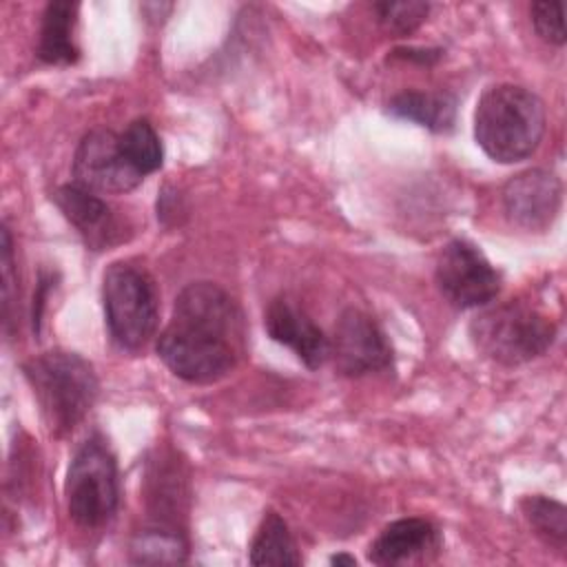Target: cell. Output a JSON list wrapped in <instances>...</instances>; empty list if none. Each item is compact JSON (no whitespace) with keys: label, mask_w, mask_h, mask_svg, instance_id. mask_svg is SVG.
I'll return each instance as SVG.
<instances>
[{"label":"cell","mask_w":567,"mask_h":567,"mask_svg":"<svg viewBox=\"0 0 567 567\" xmlns=\"http://www.w3.org/2000/svg\"><path fill=\"white\" fill-rule=\"evenodd\" d=\"M102 306L111 339L122 350H140L155 334L159 301L151 275L128 261H115L102 279Z\"/></svg>","instance_id":"obj_5"},{"label":"cell","mask_w":567,"mask_h":567,"mask_svg":"<svg viewBox=\"0 0 567 567\" xmlns=\"http://www.w3.org/2000/svg\"><path fill=\"white\" fill-rule=\"evenodd\" d=\"M374 13L377 20L383 24V29L405 35L412 33L425 18L430 11L427 2H374Z\"/></svg>","instance_id":"obj_20"},{"label":"cell","mask_w":567,"mask_h":567,"mask_svg":"<svg viewBox=\"0 0 567 567\" xmlns=\"http://www.w3.org/2000/svg\"><path fill=\"white\" fill-rule=\"evenodd\" d=\"M264 323L270 339L290 348L310 370L330 359V339L290 297H275L266 308Z\"/></svg>","instance_id":"obj_11"},{"label":"cell","mask_w":567,"mask_h":567,"mask_svg":"<svg viewBox=\"0 0 567 567\" xmlns=\"http://www.w3.org/2000/svg\"><path fill=\"white\" fill-rule=\"evenodd\" d=\"M244 315L213 281H193L175 299L168 326L157 337L164 365L188 383H215L241 359Z\"/></svg>","instance_id":"obj_1"},{"label":"cell","mask_w":567,"mask_h":567,"mask_svg":"<svg viewBox=\"0 0 567 567\" xmlns=\"http://www.w3.org/2000/svg\"><path fill=\"white\" fill-rule=\"evenodd\" d=\"M394 55L403 60H419L421 64H430L441 55V51L439 49H396Z\"/></svg>","instance_id":"obj_22"},{"label":"cell","mask_w":567,"mask_h":567,"mask_svg":"<svg viewBox=\"0 0 567 567\" xmlns=\"http://www.w3.org/2000/svg\"><path fill=\"white\" fill-rule=\"evenodd\" d=\"M120 148L131 168L142 177L155 173L164 162L159 135L148 120H133L124 133H120Z\"/></svg>","instance_id":"obj_18"},{"label":"cell","mask_w":567,"mask_h":567,"mask_svg":"<svg viewBox=\"0 0 567 567\" xmlns=\"http://www.w3.org/2000/svg\"><path fill=\"white\" fill-rule=\"evenodd\" d=\"M441 547L439 529L425 518H399L381 529L368 549L374 565H405L423 560Z\"/></svg>","instance_id":"obj_13"},{"label":"cell","mask_w":567,"mask_h":567,"mask_svg":"<svg viewBox=\"0 0 567 567\" xmlns=\"http://www.w3.org/2000/svg\"><path fill=\"white\" fill-rule=\"evenodd\" d=\"M78 4L69 0H51L40 20L38 58L47 64H73L80 58L75 44Z\"/></svg>","instance_id":"obj_14"},{"label":"cell","mask_w":567,"mask_h":567,"mask_svg":"<svg viewBox=\"0 0 567 567\" xmlns=\"http://www.w3.org/2000/svg\"><path fill=\"white\" fill-rule=\"evenodd\" d=\"M252 565H299L301 556L286 520L277 512H266L250 545Z\"/></svg>","instance_id":"obj_16"},{"label":"cell","mask_w":567,"mask_h":567,"mask_svg":"<svg viewBox=\"0 0 567 567\" xmlns=\"http://www.w3.org/2000/svg\"><path fill=\"white\" fill-rule=\"evenodd\" d=\"M330 357L341 374L363 377L392 365V346L370 315L348 308L337 319Z\"/></svg>","instance_id":"obj_8"},{"label":"cell","mask_w":567,"mask_h":567,"mask_svg":"<svg viewBox=\"0 0 567 567\" xmlns=\"http://www.w3.org/2000/svg\"><path fill=\"white\" fill-rule=\"evenodd\" d=\"M131 560L142 565H175L186 560V543L171 527H148L131 543Z\"/></svg>","instance_id":"obj_19"},{"label":"cell","mask_w":567,"mask_h":567,"mask_svg":"<svg viewBox=\"0 0 567 567\" xmlns=\"http://www.w3.org/2000/svg\"><path fill=\"white\" fill-rule=\"evenodd\" d=\"M69 516L86 529L102 527L117 509L120 481L117 463L106 441L91 436L84 441L69 465L64 481Z\"/></svg>","instance_id":"obj_6"},{"label":"cell","mask_w":567,"mask_h":567,"mask_svg":"<svg viewBox=\"0 0 567 567\" xmlns=\"http://www.w3.org/2000/svg\"><path fill=\"white\" fill-rule=\"evenodd\" d=\"M75 184L93 193H126L144 177L131 168L122 148L120 135L109 128L89 131L73 157Z\"/></svg>","instance_id":"obj_9"},{"label":"cell","mask_w":567,"mask_h":567,"mask_svg":"<svg viewBox=\"0 0 567 567\" xmlns=\"http://www.w3.org/2000/svg\"><path fill=\"white\" fill-rule=\"evenodd\" d=\"M523 516L527 518L534 534L551 549L565 556L567 547V509L563 503L547 496H525L520 501Z\"/></svg>","instance_id":"obj_17"},{"label":"cell","mask_w":567,"mask_h":567,"mask_svg":"<svg viewBox=\"0 0 567 567\" xmlns=\"http://www.w3.org/2000/svg\"><path fill=\"white\" fill-rule=\"evenodd\" d=\"M53 202L75 226L89 248L102 250L122 241V221L97 193L86 190L73 182L55 188Z\"/></svg>","instance_id":"obj_12"},{"label":"cell","mask_w":567,"mask_h":567,"mask_svg":"<svg viewBox=\"0 0 567 567\" xmlns=\"http://www.w3.org/2000/svg\"><path fill=\"white\" fill-rule=\"evenodd\" d=\"M434 279L441 295L456 308L487 306L501 290L498 270L465 239L445 244L436 259Z\"/></svg>","instance_id":"obj_7"},{"label":"cell","mask_w":567,"mask_h":567,"mask_svg":"<svg viewBox=\"0 0 567 567\" xmlns=\"http://www.w3.org/2000/svg\"><path fill=\"white\" fill-rule=\"evenodd\" d=\"M545 133V106L518 84H494L474 109V137L487 157L514 164L529 157Z\"/></svg>","instance_id":"obj_2"},{"label":"cell","mask_w":567,"mask_h":567,"mask_svg":"<svg viewBox=\"0 0 567 567\" xmlns=\"http://www.w3.org/2000/svg\"><path fill=\"white\" fill-rule=\"evenodd\" d=\"M22 372L33 390L44 423L53 434L71 432L97 396L93 365L66 350H49L24 361Z\"/></svg>","instance_id":"obj_3"},{"label":"cell","mask_w":567,"mask_h":567,"mask_svg":"<svg viewBox=\"0 0 567 567\" xmlns=\"http://www.w3.org/2000/svg\"><path fill=\"white\" fill-rule=\"evenodd\" d=\"M330 563L332 565H357L354 556H350V554H337V556L330 558Z\"/></svg>","instance_id":"obj_23"},{"label":"cell","mask_w":567,"mask_h":567,"mask_svg":"<svg viewBox=\"0 0 567 567\" xmlns=\"http://www.w3.org/2000/svg\"><path fill=\"white\" fill-rule=\"evenodd\" d=\"M470 337L483 357L512 368L545 354L556 339V326L538 308L512 299L478 312Z\"/></svg>","instance_id":"obj_4"},{"label":"cell","mask_w":567,"mask_h":567,"mask_svg":"<svg viewBox=\"0 0 567 567\" xmlns=\"http://www.w3.org/2000/svg\"><path fill=\"white\" fill-rule=\"evenodd\" d=\"M388 113L434 133H445L454 124L456 100L443 91H401L388 102Z\"/></svg>","instance_id":"obj_15"},{"label":"cell","mask_w":567,"mask_h":567,"mask_svg":"<svg viewBox=\"0 0 567 567\" xmlns=\"http://www.w3.org/2000/svg\"><path fill=\"white\" fill-rule=\"evenodd\" d=\"M536 33L549 44H565V22L560 2H534L529 7Z\"/></svg>","instance_id":"obj_21"},{"label":"cell","mask_w":567,"mask_h":567,"mask_svg":"<svg viewBox=\"0 0 567 567\" xmlns=\"http://www.w3.org/2000/svg\"><path fill=\"white\" fill-rule=\"evenodd\" d=\"M560 179L543 168L514 175L503 186V208L509 221L525 230H545L560 210Z\"/></svg>","instance_id":"obj_10"}]
</instances>
